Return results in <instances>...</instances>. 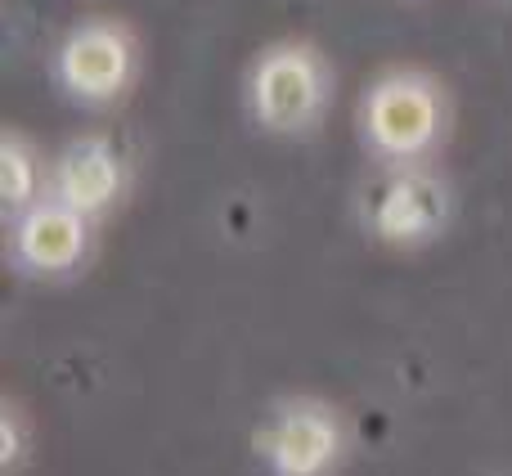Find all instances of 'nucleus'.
I'll list each match as a JSON object with an SVG mask.
<instances>
[{"mask_svg":"<svg viewBox=\"0 0 512 476\" xmlns=\"http://www.w3.org/2000/svg\"><path fill=\"white\" fill-rule=\"evenodd\" d=\"M270 450H274V459H279L283 472L310 476L328 454H333V427H328V418H319V414L292 409V414H283Z\"/></svg>","mask_w":512,"mask_h":476,"instance_id":"obj_7","label":"nucleus"},{"mask_svg":"<svg viewBox=\"0 0 512 476\" xmlns=\"http://www.w3.org/2000/svg\"><path fill=\"white\" fill-rule=\"evenodd\" d=\"M0 194H5L9 212L27 207V198L36 194V162H32V153L23 149L18 135L0 140Z\"/></svg>","mask_w":512,"mask_h":476,"instance_id":"obj_8","label":"nucleus"},{"mask_svg":"<svg viewBox=\"0 0 512 476\" xmlns=\"http://www.w3.org/2000/svg\"><path fill=\"white\" fill-rule=\"evenodd\" d=\"M252 113L270 131H301L324 104V72L306 45H270L252 68Z\"/></svg>","mask_w":512,"mask_h":476,"instance_id":"obj_2","label":"nucleus"},{"mask_svg":"<svg viewBox=\"0 0 512 476\" xmlns=\"http://www.w3.org/2000/svg\"><path fill=\"white\" fill-rule=\"evenodd\" d=\"M135 72V45L117 23H86L63 41L59 77L77 99H113Z\"/></svg>","mask_w":512,"mask_h":476,"instance_id":"obj_4","label":"nucleus"},{"mask_svg":"<svg viewBox=\"0 0 512 476\" xmlns=\"http://www.w3.org/2000/svg\"><path fill=\"white\" fill-rule=\"evenodd\" d=\"M86 252V212L68 207L63 198L36 203L18 225V256L32 270H68Z\"/></svg>","mask_w":512,"mask_h":476,"instance_id":"obj_6","label":"nucleus"},{"mask_svg":"<svg viewBox=\"0 0 512 476\" xmlns=\"http://www.w3.org/2000/svg\"><path fill=\"white\" fill-rule=\"evenodd\" d=\"M364 140L391 162H414L436 144L445 126V99L436 81L418 72H391L364 95Z\"/></svg>","mask_w":512,"mask_h":476,"instance_id":"obj_1","label":"nucleus"},{"mask_svg":"<svg viewBox=\"0 0 512 476\" xmlns=\"http://www.w3.org/2000/svg\"><path fill=\"white\" fill-rule=\"evenodd\" d=\"M122 194V158L108 140H77L54 167V198L95 216Z\"/></svg>","mask_w":512,"mask_h":476,"instance_id":"obj_5","label":"nucleus"},{"mask_svg":"<svg viewBox=\"0 0 512 476\" xmlns=\"http://www.w3.org/2000/svg\"><path fill=\"white\" fill-rule=\"evenodd\" d=\"M369 221L387 243H423L450 221V189L432 171L405 167L369 194Z\"/></svg>","mask_w":512,"mask_h":476,"instance_id":"obj_3","label":"nucleus"}]
</instances>
